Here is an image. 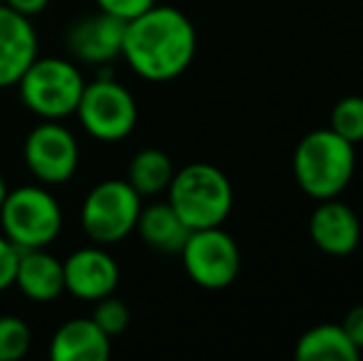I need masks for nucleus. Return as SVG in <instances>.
I'll use <instances>...</instances> for the list:
<instances>
[{"label":"nucleus","mask_w":363,"mask_h":361,"mask_svg":"<svg viewBox=\"0 0 363 361\" xmlns=\"http://www.w3.org/2000/svg\"><path fill=\"white\" fill-rule=\"evenodd\" d=\"M198 50L196 25L173 5H153L126 23L121 57L141 79L171 82L193 65Z\"/></svg>","instance_id":"f257e3e1"},{"label":"nucleus","mask_w":363,"mask_h":361,"mask_svg":"<svg viewBox=\"0 0 363 361\" xmlns=\"http://www.w3.org/2000/svg\"><path fill=\"white\" fill-rule=\"evenodd\" d=\"M291 171L296 186L314 201L339 198L356 174V149L329 126L314 129L296 144Z\"/></svg>","instance_id":"f03ea898"},{"label":"nucleus","mask_w":363,"mask_h":361,"mask_svg":"<svg viewBox=\"0 0 363 361\" xmlns=\"http://www.w3.org/2000/svg\"><path fill=\"white\" fill-rule=\"evenodd\" d=\"M168 203L191 231L216 228L228 221L235 193L228 176L213 164H188L168 183Z\"/></svg>","instance_id":"7ed1b4c3"},{"label":"nucleus","mask_w":363,"mask_h":361,"mask_svg":"<svg viewBox=\"0 0 363 361\" xmlns=\"http://www.w3.org/2000/svg\"><path fill=\"white\" fill-rule=\"evenodd\" d=\"M84 77L74 62L62 57H35L20 77V99L40 119L57 121L74 114L84 91Z\"/></svg>","instance_id":"20e7f679"},{"label":"nucleus","mask_w":363,"mask_h":361,"mask_svg":"<svg viewBox=\"0 0 363 361\" xmlns=\"http://www.w3.org/2000/svg\"><path fill=\"white\" fill-rule=\"evenodd\" d=\"M3 235L20 250L48 248L62 231V208L43 186H23L8 191L0 206Z\"/></svg>","instance_id":"39448f33"},{"label":"nucleus","mask_w":363,"mask_h":361,"mask_svg":"<svg viewBox=\"0 0 363 361\" xmlns=\"http://www.w3.org/2000/svg\"><path fill=\"white\" fill-rule=\"evenodd\" d=\"M141 196L129 181H101L82 203V228L96 245H114L136 231Z\"/></svg>","instance_id":"423d86ee"},{"label":"nucleus","mask_w":363,"mask_h":361,"mask_svg":"<svg viewBox=\"0 0 363 361\" xmlns=\"http://www.w3.org/2000/svg\"><path fill=\"white\" fill-rule=\"evenodd\" d=\"M74 114L89 136L99 141H121L134 131L139 106L124 84L116 82L111 74H99L94 82L84 84Z\"/></svg>","instance_id":"0eeeda50"},{"label":"nucleus","mask_w":363,"mask_h":361,"mask_svg":"<svg viewBox=\"0 0 363 361\" xmlns=\"http://www.w3.org/2000/svg\"><path fill=\"white\" fill-rule=\"evenodd\" d=\"M181 260L188 277L203 289H228L238 279L242 255L230 233L223 231V226L201 228L191 231L186 245L181 248Z\"/></svg>","instance_id":"6e6552de"},{"label":"nucleus","mask_w":363,"mask_h":361,"mask_svg":"<svg viewBox=\"0 0 363 361\" xmlns=\"http://www.w3.org/2000/svg\"><path fill=\"white\" fill-rule=\"evenodd\" d=\"M23 156L30 174L45 186H62L77 174L79 144L67 126L45 119L28 134Z\"/></svg>","instance_id":"1a4fd4ad"},{"label":"nucleus","mask_w":363,"mask_h":361,"mask_svg":"<svg viewBox=\"0 0 363 361\" xmlns=\"http://www.w3.org/2000/svg\"><path fill=\"white\" fill-rule=\"evenodd\" d=\"M124 33L126 20L99 10V13L77 18L65 33V43H67L69 55L79 62L109 65L121 57Z\"/></svg>","instance_id":"9d476101"},{"label":"nucleus","mask_w":363,"mask_h":361,"mask_svg":"<svg viewBox=\"0 0 363 361\" xmlns=\"http://www.w3.org/2000/svg\"><path fill=\"white\" fill-rule=\"evenodd\" d=\"M62 272L65 289L84 302H96L106 294H114L119 284V265L101 245L74 250L62 262Z\"/></svg>","instance_id":"9b49d317"},{"label":"nucleus","mask_w":363,"mask_h":361,"mask_svg":"<svg viewBox=\"0 0 363 361\" xmlns=\"http://www.w3.org/2000/svg\"><path fill=\"white\" fill-rule=\"evenodd\" d=\"M309 238L324 255L346 257L361 243V221L339 198L319 201L309 216Z\"/></svg>","instance_id":"f8f14e48"},{"label":"nucleus","mask_w":363,"mask_h":361,"mask_svg":"<svg viewBox=\"0 0 363 361\" xmlns=\"http://www.w3.org/2000/svg\"><path fill=\"white\" fill-rule=\"evenodd\" d=\"M38 57V33L25 15L0 3V89L20 82Z\"/></svg>","instance_id":"ddd939ff"},{"label":"nucleus","mask_w":363,"mask_h":361,"mask_svg":"<svg viewBox=\"0 0 363 361\" xmlns=\"http://www.w3.org/2000/svg\"><path fill=\"white\" fill-rule=\"evenodd\" d=\"M111 357V337L91 317H74L55 332L50 342L52 361H106Z\"/></svg>","instance_id":"4468645a"},{"label":"nucleus","mask_w":363,"mask_h":361,"mask_svg":"<svg viewBox=\"0 0 363 361\" xmlns=\"http://www.w3.org/2000/svg\"><path fill=\"white\" fill-rule=\"evenodd\" d=\"M13 284L33 302H52L65 292L62 262L55 255H50L45 248L20 250Z\"/></svg>","instance_id":"2eb2a0df"},{"label":"nucleus","mask_w":363,"mask_h":361,"mask_svg":"<svg viewBox=\"0 0 363 361\" xmlns=\"http://www.w3.org/2000/svg\"><path fill=\"white\" fill-rule=\"evenodd\" d=\"M136 231L151 250L166 252V255L181 252V248L186 245L188 235H191V228L181 221V216L173 211L168 201L141 208Z\"/></svg>","instance_id":"dca6fc26"},{"label":"nucleus","mask_w":363,"mask_h":361,"mask_svg":"<svg viewBox=\"0 0 363 361\" xmlns=\"http://www.w3.org/2000/svg\"><path fill=\"white\" fill-rule=\"evenodd\" d=\"M294 357L299 361H359L361 352L341 324H319L301 334Z\"/></svg>","instance_id":"f3484780"},{"label":"nucleus","mask_w":363,"mask_h":361,"mask_svg":"<svg viewBox=\"0 0 363 361\" xmlns=\"http://www.w3.org/2000/svg\"><path fill=\"white\" fill-rule=\"evenodd\" d=\"M173 174V161L166 151L161 149H141L139 154H134L129 164V181L131 188L144 196H158V193L168 191Z\"/></svg>","instance_id":"a211bd4d"},{"label":"nucleus","mask_w":363,"mask_h":361,"mask_svg":"<svg viewBox=\"0 0 363 361\" xmlns=\"http://www.w3.org/2000/svg\"><path fill=\"white\" fill-rule=\"evenodd\" d=\"M329 129L346 139L349 144H361L363 141V96L349 94L339 99L331 109Z\"/></svg>","instance_id":"6ab92c4d"},{"label":"nucleus","mask_w":363,"mask_h":361,"mask_svg":"<svg viewBox=\"0 0 363 361\" xmlns=\"http://www.w3.org/2000/svg\"><path fill=\"white\" fill-rule=\"evenodd\" d=\"M33 332L15 314H0V361H18L30 352Z\"/></svg>","instance_id":"aec40b11"},{"label":"nucleus","mask_w":363,"mask_h":361,"mask_svg":"<svg viewBox=\"0 0 363 361\" xmlns=\"http://www.w3.org/2000/svg\"><path fill=\"white\" fill-rule=\"evenodd\" d=\"M91 319H94L96 327H99L104 334L119 337V334H124L126 329H129L131 312H129V307H126L124 299L114 297V294H106V297H101L94 302Z\"/></svg>","instance_id":"412c9836"},{"label":"nucleus","mask_w":363,"mask_h":361,"mask_svg":"<svg viewBox=\"0 0 363 361\" xmlns=\"http://www.w3.org/2000/svg\"><path fill=\"white\" fill-rule=\"evenodd\" d=\"M94 3L99 5V10L129 23V20L139 18L141 13H146L148 8H153L158 0H94Z\"/></svg>","instance_id":"4be33fe9"},{"label":"nucleus","mask_w":363,"mask_h":361,"mask_svg":"<svg viewBox=\"0 0 363 361\" xmlns=\"http://www.w3.org/2000/svg\"><path fill=\"white\" fill-rule=\"evenodd\" d=\"M18 260H20V248L13 245L5 235H0V292L13 287Z\"/></svg>","instance_id":"5701e85b"},{"label":"nucleus","mask_w":363,"mask_h":361,"mask_svg":"<svg viewBox=\"0 0 363 361\" xmlns=\"http://www.w3.org/2000/svg\"><path fill=\"white\" fill-rule=\"evenodd\" d=\"M341 327H344V332L349 334L351 342L356 344V349L363 354V304H356L354 309L346 312Z\"/></svg>","instance_id":"b1692460"},{"label":"nucleus","mask_w":363,"mask_h":361,"mask_svg":"<svg viewBox=\"0 0 363 361\" xmlns=\"http://www.w3.org/2000/svg\"><path fill=\"white\" fill-rule=\"evenodd\" d=\"M8 8H13L15 13L25 15V18H33V15L43 13L50 5V0H3Z\"/></svg>","instance_id":"393cba45"},{"label":"nucleus","mask_w":363,"mask_h":361,"mask_svg":"<svg viewBox=\"0 0 363 361\" xmlns=\"http://www.w3.org/2000/svg\"><path fill=\"white\" fill-rule=\"evenodd\" d=\"M5 196H8V183H5V176L0 174V206H3Z\"/></svg>","instance_id":"a878e982"},{"label":"nucleus","mask_w":363,"mask_h":361,"mask_svg":"<svg viewBox=\"0 0 363 361\" xmlns=\"http://www.w3.org/2000/svg\"><path fill=\"white\" fill-rule=\"evenodd\" d=\"M0 3H3V0H0Z\"/></svg>","instance_id":"bb28decb"}]
</instances>
